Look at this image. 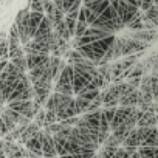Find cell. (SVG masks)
<instances>
[{
  "mask_svg": "<svg viewBox=\"0 0 158 158\" xmlns=\"http://www.w3.org/2000/svg\"><path fill=\"white\" fill-rule=\"evenodd\" d=\"M34 123H36L40 129L45 126V110H44V109H40V110L34 115Z\"/></svg>",
  "mask_w": 158,
  "mask_h": 158,
  "instance_id": "cell-18",
  "label": "cell"
},
{
  "mask_svg": "<svg viewBox=\"0 0 158 158\" xmlns=\"http://www.w3.org/2000/svg\"><path fill=\"white\" fill-rule=\"evenodd\" d=\"M47 158H59V156H47Z\"/></svg>",
  "mask_w": 158,
  "mask_h": 158,
  "instance_id": "cell-27",
  "label": "cell"
},
{
  "mask_svg": "<svg viewBox=\"0 0 158 158\" xmlns=\"http://www.w3.org/2000/svg\"><path fill=\"white\" fill-rule=\"evenodd\" d=\"M28 10L34 11V13H44V3L42 2H30Z\"/></svg>",
  "mask_w": 158,
  "mask_h": 158,
  "instance_id": "cell-22",
  "label": "cell"
},
{
  "mask_svg": "<svg viewBox=\"0 0 158 158\" xmlns=\"http://www.w3.org/2000/svg\"><path fill=\"white\" fill-rule=\"evenodd\" d=\"M85 59L82 57V54L79 53L77 50H73L71 53H68V65H73V64H77V62H84Z\"/></svg>",
  "mask_w": 158,
  "mask_h": 158,
  "instance_id": "cell-16",
  "label": "cell"
},
{
  "mask_svg": "<svg viewBox=\"0 0 158 158\" xmlns=\"http://www.w3.org/2000/svg\"><path fill=\"white\" fill-rule=\"evenodd\" d=\"M102 96V104L109 102V101H113V99H118L119 98V90H118V84H113L112 87H109L104 93H101Z\"/></svg>",
  "mask_w": 158,
  "mask_h": 158,
  "instance_id": "cell-8",
  "label": "cell"
},
{
  "mask_svg": "<svg viewBox=\"0 0 158 158\" xmlns=\"http://www.w3.org/2000/svg\"><path fill=\"white\" fill-rule=\"evenodd\" d=\"M138 96H139V90H133V92L129 93V95L119 96V98H118V106H123V107H136V104H138Z\"/></svg>",
  "mask_w": 158,
  "mask_h": 158,
  "instance_id": "cell-6",
  "label": "cell"
},
{
  "mask_svg": "<svg viewBox=\"0 0 158 158\" xmlns=\"http://www.w3.org/2000/svg\"><path fill=\"white\" fill-rule=\"evenodd\" d=\"M8 64V60H0V71H2L3 68H5V65Z\"/></svg>",
  "mask_w": 158,
  "mask_h": 158,
  "instance_id": "cell-24",
  "label": "cell"
},
{
  "mask_svg": "<svg viewBox=\"0 0 158 158\" xmlns=\"http://www.w3.org/2000/svg\"><path fill=\"white\" fill-rule=\"evenodd\" d=\"M0 138H2V135H0Z\"/></svg>",
  "mask_w": 158,
  "mask_h": 158,
  "instance_id": "cell-28",
  "label": "cell"
},
{
  "mask_svg": "<svg viewBox=\"0 0 158 158\" xmlns=\"http://www.w3.org/2000/svg\"><path fill=\"white\" fill-rule=\"evenodd\" d=\"M25 147H27L28 152H31V153H34V155H37V156H42V149H40V130H39L33 138H30V139L25 143Z\"/></svg>",
  "mask_w": 158,
  "mask_h": 158,
  "instance_id": "cell-5",
  "label": "cell"
},
{
  "mask_svg": "<svg viewBox=\"0 0 158 158\" xmlns=\"http://www.w3.org/2000/svg\"><path fill=\"white\" fill-rule=\"evenodd\" d=\"M2 144H3V141L0 139V158H6V155L3 153V150H2Z\"/></svg>",
  "mask_w": 158,
  "mask_h": 158,
  "instance_id": "cell-23",
  "label": "cell"
},
{
  "mask_svg": "<svg viewBox=\"0 0 158 158\" xmlns=\"http://www.w3.org/2000/svg\"><path fill=\"white\" fill-rule=\"evenodd\" d=\"M53 123H57L56 112H54V110H45V126L53 124Z\"/></svg>",
  "mask_w": 158,
  "mask_h": 158,
  "instance_id": "cell-21",
  "label": "cell"
},
{
  "mask_svg": "<svg viewBox=\"0 0 158 158\" xmlns=\"http://www.w3.org/2000/svg\"><path fill=\"white\" fill-rule=\"evenodd\" d=\"M20 56H25L22 45H8V59L20 57Z\"/></svg>",
  "mask_w": 158,
  "mask_h": 158,
  "instance_id": "cell-11",
  "label": "cell"
},
{
  "mask_svg": "<svg viewBox=\"0 0 158 158\" xmlns=\"http://www.w3.org/2000/svg\"><path fill=\"white\" fill-rule=\"evenodd\" d=\"M141 146H150V147H158V132L156 127H152L150 133L147 135V138L141 143Z\"/></svg>",
  "mask_w": 158,
  "mask_h": 158,
  "instance_id": "cell-10",
  "label": "cell"
},
{
  "mask_svg": "<svg viewBox=\"0 0 158 158\" xmlns=\"http://www.w3.org/2000/svg\"><path fill=\"white\" fill-rule=\"evenodd\" d=\"M139 13V10L138 8H135V6H132V5H129L126 0H119L118 2V6H116V16H118V19L126 25V23H129L136 14Z\"/></svg>",
  "mask_w": 158,
  "mask_h": 158,
  "instance_id": "cell-1",
  "label": "cell"
},
{
  "mask_svg": "<svg viewBox=\"0 0 158 158\" xmlns=\"http://www.w3.org/2000/svg\"><path fill=\"white\" fill-rule=\"evenodd\" d=\"M87 23H84V22H77L76 20V28H74V37H81L82 34H84V31L87 30Z\"/></svg>",
  "mask_w": 158,
  "mask_h": 158,
  "instance_id": "cell-19",
  "label": "cell"
},
{
  "mask_svg": "<svg viewBox=\"0 0 158 158\" xmlns=\"http://www.w3.org/2000/svg\"><path fill=\"white\" fill-rule=\"evenodd\" d=\"M144 14H146V17H147V19L155 25V27L158 25V8H156V5H155V3H153V5H152V6L144 13Z\"/></svg>",
  "mask_w": 158,
  "mask_h": 158,
  "instance_id": "cell-12",
  "label": "cell"
},
{
  "mask_svg": "<svg viewBox=\"0 0 158 158\" xmlns=\"http://www.w3.org/2000/svg\"><path fill=\"white\" fill-rule=\"evenodd\" d=\"M98 95H99V90H81V92L77 93L79 98L87 99V101H93Z\"/></svg>",
  "mask_w": 158,
  "mask_h": 158,
  "instance_id": "cell-15",
  "label": "cell"
},
{
  "mask_svg": "<svg viewBox=\"0 0 158 158\" xmlns=\"http://www.w3.org/2000/svg\"><path fill=\"white\" fill-rule=\"evenodd\" d=\"M20 74L22 73L11 62H8L5 65V68L0 71V79H3V81H17V79L20 77Z\"/></svg>",
  "mask_w": 158,
  "mask_h": 158,
  "instance_id": "cell-3",
  "label": "cell"
},
{
  "mask_svg": "<svg viewBox=\"0 0 158 158\" xmlns=\"http://www.w3.org/2000/svg\"><path fill=\"white\" fill-rule=\"evenodd\" d=\"M71 82H73V68H71V65L65 64V67L59 73L54 84L56 85H71Z\"/></svg>",
  "mask_w": 158,
  "mask_h": 158,
  "instance_id": "cell-4",
  "label": "cell"
},
{
  "mask_svg": "<svg viewBox=\"0 0 158 158\" xmlns=\"http://www.w3.org/2000/svg\"><path fill=\"white\" fill-rule=\"evenodd\" d=\"M64 22H65V27H67V31L70 36H74V28H76V20L73 19H68L64 16Z\"/></svg>",
  "mask_w": 158,
  "mask_h": 158,
  "instance_id": "cell-20",
  "label": "cell"
},
{
  "mask_svg": "<svg viewBox=\"0 0 158 158\" xmlns=\"http://www.w3.org/2000/svg\"><path fill=\"white\" fill-rule=\"evenodd\" d=\"M11 64L20 71V73H27L28 68H27V60H25V56H20V57H14L11 59Z\"/></svg>",
  "mask_w": 158,
  "mask_h": 158,
  "instance_id": "cell-14",
  "label": "cell"
},
{
  "mask_svg": "<svg viewBox=\"0 0 158 158\" xmlns=\"http://www.w3.org/2000/svg\"><path fill=\"white\" fill-rule=\"evenodd\" d=\"M139 14L141 13H138L129 23H126L124 27H127L130 31H139V30H143V23H141V19H139Z\"/></svg>",
  "mask_w": 158,
  "mask_h": 158,
  "instance_id": "cell-13",
  "label": "cell"
},
{
  "mask_svg": "<svg viewBox=\"0 0 158 158\" xmlns=\"http://www.w3.org/2000/svg\"><path fill=\"white\" fill-rule=\"evenodd\" d=\"M156 126V116L155 113H149V112H144L138 121H136V127H155Z\"/></svg>",
  "mask_w": 158,
  "mask_h": 158,
  "instance_id": "cell-7",
  "label": "cell"
},
{
  "mask_svg": "<svg viewBox=\"0 0 158 158\" xmlns=\"http://www.w3.org/2000/svg\"><path fill=\"white\" fill-rule=\"evenodd\" d=\"M25 60H27V68H28V70H33V68H36V67L45 65V64L50 60V54L28 53V54L25 56Z\"/></svg>",
  "mask_w": 158,
  "mask_h": 158,
  "instance_id": "cell-2",
  "label": "cell"
},
{
  "mask_svg": "<svg viewBox=\"0 0 158 158\" xmlns=\"http://www.w3.org/2000/svg\"><path fill=\"white\" fill-rule=\"evenodd\" d=\"M6 101H5V98H3V95H2V92H0V106H3Z\"/></svg>",
  "mask_w": 158,
  "mask_h": 158,
  "instance_id": "cell-25",
  "label": "cell"
},
{
  "mask_svg": "<svg viewBox=\"0 0 158 158\" xmlns=\"http://www.w3.org/2000/svg\"><path fill=\"white\" fill-rule=\"evenodd\" d=\"M53 31L57 34V37H60V39H62V40H65V42L71 37V36L68 34V31H67V27H65V22H64V20H60V22L54 23Z\"/></svg>",
  "mask_w": 158,
  "mask_h": 158,
  "instance_id": "cell-9",
  "label": "cell"
},
{
  "mask_svg": "<svg viewBox=\"0 0 158 158\" xmlns=\"http://www.w3.org/2000/svg\"><path fill=\"white\" fill-rule=\"evenodd\" d=\"M99 16H102V17H106V19H109V20H113V19L118 17V16H116V10H115L110 3H109V6H107Z\"/></svg>",
  "mask_w": 158,
  "mask_h": 158,
  "instance_id": "cell-17",
  "label": "cell"
},
{
  "mask_svg": "<svg viewBox=\"0 0 158 158\" xmlns=\"http://www.w3.org/2000/svg\"><path fill=\"white\" fill-rule=\"evenodd\" d=\"M59 158H74V156H73V155H68V153H67V155H62V156H59Z\"/></svg>",
  "mask_w": 158,
  "mask_h": 158,
  "instance_id": "cell-26",
  "label": "cell"
}]
</instances>
